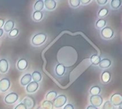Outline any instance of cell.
Segmentation results:
<instances>
[{"label": "cell", "mask_w": 122, "mask_h": 109, "mask_svg": "<svg viewBox=\"0 0 122 109\" xmlns=\"http://www.w3.org/2000/svg\"><path fill=\"white\" fill-rule=\"evenodd\" d=\"M14 26H15V23L13 20L11 19H9L8 21H6L5 23H4V31L6 32V33H9L10 32L13 28H14Z\"/></svg>", "instance_id": "cell-15"}, {"label": "cell", "mask_w": 122, "mask_h": 109, "mask_svg": "<svg viewBox=\"0 0 122 109\" xmlns=\"http://www.w3.org/2000/svg\"><path fill=\"white\" fill-rule=\"evenodd\" d=\"M9 67V64L6 59L5 58L0 59V73L1 74L6 73L8 72Z\"/></svg>", "instance_id": "cell-10"}, {"label": "cell", "mask_w": 122, "mask_h": 109, "mask_svg": "<svg viewBox=\"0 0 122 109\" xmlns=\"http://www.w3.org/2000/svg\"><path fill=\"white\" fill-rule=\"evenodd\" d=\"M44 18V13L42 11H34L32 14V18L34 21H40Z\"/></svg>", "instance_id": "cell-21"}, {"label": "cell", "mask_w": 122, "mask_h": 109, "mask_svg": "<svg viewBox=\"0 0 122 109\" xmlns=\"http://www.w3.org/2000/svg\"><path fill=\"white\" fill-rule=\"evenodd\" d=\"M67 101V98L66 96L64 94H60L59 96H57L55 99L54 100L53 104V107L56 108V109H60L61 107H63L64 106H65L66 103Z\"/></svg>", "instance_id": "cell-3"}, {"label": "cell", "mask_w": 122, "mask_h": 109, "mask_svg": "<svg viewBox=\"0 0 122 109\" xmlns=\"http://www.w3.org/2000/svg\"><path fill=\"white\" fill-rule=\"evenodd\" d=\"M39 83L31 81L29 84L26 85V92L29 94H33L34 92H36L38 89H39Z\"/></svg>", "instance_id": "cell-9"}, {"label": "cell", "mask_w": 122, "mask_h": 109, "mask_svg": "<svg viewBox=\"0 0 122 109\" xmlns=\"http://www.w3.org/2000/svg\"><path fill=\"white\" fill-rule=\"evenodd\" d=\"M97 3L98 4V5L103 6L108 3V0H97Z\"/></svg>", "instance_id": "cell-30"}, {"label": "cell", "mask_w": 122, "mask_h": 109, "mask_svg": "<svg viewBox=\"0 0 122 109\" xmlns=\"http://www.w3.org/2000/svg\"><path fill=\"white\" fill-rule=\"evenodd\" d=\"M44 7L48 11H53L56 7V1L55 0H45L44 1Z\"/></svg>", "instance_id": "cell-11"}, {"label": "cell", "mask_w": 122, "mask_h": 109, "mask_svg": "<svg viewBox=\"0 0 122 109\" xmlns=\"http://www.w3.org/2000/svg\"><path fill=\"white\" fill-rule=\"evenodd\" d=\"M19 99V95L16 92H11L8 94L4 98V102L8 105L15 104Z\"/></svg>", "instance_id": "cell-4"}, {"label": "cell", "mask_w": 122, "mask_h": 109, "mask_svg": "<svg viewBox=\"0 0 122 109\" xmlns=\"http://www.w3.org/2000/svg\"><path fill=\"white\" fill-rule=\"evenodd\" d=\"M89 101L92 104V106H94V107H100L102 104H103V98L102 96L99 94V95H94V96H91L89 98Z\"/></svg>", "instance_id": "cell-5"}, {"label": "cell", "mask_w": 122, "mask_h": 109, "mask_svg": "<svg viewBox=\"0 0 122 109\" xmlns=\"http://www.w3.org/2000/svg\"><path fill=\"white\" fill-rule=\"evenodd\" d=\"M19 30L18 28H13L10 32H9V38H15L18 35Z\"/></svg>", "instance_id": "cell-28"}, {"label": "cell", "mask_w": 122, "mask_h": 109, "mask_svg": "<svg viewBox=\"0 0 122 109\" xmlns=\"http://www.w3.org/2000/svg\"><path fill=\"white\" fill-rule=\"evenodd\" d=\"M65 71H66V68L63 64L59 63L56 65L55 67V73L58 77H62L64 74Z\"/></svg>", "instance_id": "cell-16"}, {"label": "cell", "mask_w": 122, "mask_h": 109, "mask_svg": "<svg viewBox=\"0 0 122 109\" xmlns=\"http://www.w3.org/2000/svg\"><path fill=\"white\" fill-rule=\"evenodd\" d=\"M111 78H112V74L110 72L107 70H104L102 72L101 76V79L104 84H108L111 81Z\"/></svg>", "instance_id": "cell-17"}, {"label": "cell", "mask_w": 122, "mask_h": 109, "mask_svg": "<svg viewBox=\"0 0 122 109\" xmlns=\"http://www.w3.org/2000/svg\"><path fill=\"white\" fill-rule=\"evenodd\" d=\"M31 74V78L34 80V82H36L39 83V82L41 81L42 75H41L40 72H39V71H34L32 72V74Z\"/></svg>", "instance_id": "cell-20"}, {"label": "cell", "mask_w": 122, "mask_h": 109, "mask_svg": "<svg viewBox=\"0 0 122 109\" xmlns=\"http://www.w3.org/2000/svg\"><path fill=\"white\" fill-rule=\"evenodd\" d=\"M109 12V9H108L107 8H106V7H102V8H101V9L99 10V11H98V13H97L98 17L100 18H104V17H106V16L108 15Z\"/></svg>", "instance_id": "cell-24"}, {"label": "cell", "mask_w": 122, "mask_h": 109, "mask_svg": "<svg viewBox=\"0 0 122 109\" xmlns=\"http://www.w3.org/2000/svg\"><path fill=\"white\" fill-rule=\"evenodd\" d=\"M64 109H74V106L71 104H68L65 105V106L64 107Z\"/></svg>", "instance_id": "cell-32"}, {"label": "cell", "mask_w": 122, "mask_h": 109, "mask_svg": "<svg viewBox=\"0 0 122 109\" xmlns=\"http://www.w3.org/2000/svg\"><path fill=\"white\" fill-rule=\"evenodd\" d=\"M112 62L110 59L104 58V59L101 60V62H100L99 66V68H101L102 70H107L112 66Z\"/></svg>", "instance_id": "cell-12"}, {"label": "cell", "mask_w": 122, "mask_h": 109, "mask_svg": "<svg viewBox=\"0 0 122 109\" xmlns=\"http://www.w3.org/2000/svg\"><path fill=\"white\" fill-rule=\"evenodd\" d=\"M32 80V78H31V74L30 73H26L25 74H24L22 76V77L20 79V84L21 86H26L27 84H29Z\"/></svg>", "instance_id": "cell-14"}, {"label": "cell", "mask_w": 122, "mask_h": 109, "mask_svg": "<svg viewBox=\"0 0 122 109\" xmlns=\"http://www.w3.org/2000/svg\"><path fill=\"white\" fill-rule=\"evenodd\" d=\"M86 109H98V108L94 107V106H92V105H89V106H88L86 107Z\"/></svg>", "instance_id": "cell-35"}, {"label": "cell", "mask_w": 122, "mask_h": 109, "mask_svg": "<svg viewBox=\"0 0 122 109\" xmlns=\"http://www.w3.org/2000/svg\"><path fill=\"white\" fill-rule=\"evenodd\" d=\"M58 96V94L56 91H50L46 95V101H53L55 99V98Z\"/></svg>", "instance_id": "cell-25"}, {"label": "cell", "mask_w": 122, "mask_h": 109, "mask_svg": "<svg viewBox=\"0 0 122 109\" xmlns=\"http://www.w3.org/2000/svg\"><path fill=\"white\" fill-rule=\"evenodd\" d=\"M101 57L99 55H92L90 57V61H91V63L94 65V66H97L99 65L100 62H101Z\"/></svg>", "instance_id": "cell-19"}, {"label": "cell", "mask_w": 122, "mask_h": 109, "mask_svg": "<svg viewBox=\"0 0 122 109\" xmlns=\"http://www.w3.org/2000/svg\"><path fill=\"white\" fill-rule=\"evenodd\" d=\"M107 25V20L105 18H99L95 24V26L97 29H102Z\"/></svg>", "instance_id": "cell-22"}, {"label": "cell", "mask_w": 122, "mask_h": 109, "mask_svg": "<svg viewBox=\"0 0 122 109\" xmlns=\"http://www.w3.org/2000/svg\"><path fill=\"white\" fill-rule=\"evenodd\" d=\"M28 66V61L25 58H21L17 61L16 67L17 69L20 71H24L26 69Z\"/></svg>", "instance_id": "cell-13"}, {"label": "cell", "mask_w": 122, "mask_h": 109, "mask_svg": "<svg viewBox=\"0 0 122 109\" xmlns=\"http://www.w3.org/2000/svg\"><path fill=\"white\" fill-rule=\"evenodd\" d=\"M4 35V30L3 28H0V38H1Z\"/></svg>", "instance_id": "cell-36"}, {"label": "cell", "mask_w": 122, "mask_h": 109, "mask_svg": "<svg viewBox=\"0 0 122 109\" xmlns=\"http://www.w3.org/2000/svg\"><path fill=\"white\" fill-rule=\"evenodd\" d=\"M4 23H5V21H4V18H0V28H1L4 26Z\"/></svg>", "instance_id": "cell-34"}, {"label": "cell", "mask_w": 122, "mask_h": 109, "mask_svg": "<svg viewBox=\"0 0 122 109\" xmlns=\"http://www.w3.org/2000/svg\"><path fill=\"white\" fill-rule=\"evenodd\" d=\"M47 35L44 33H39L35 34L31 38V44L35 47H39L42 45L46 40Z\"/></svg>", "instance_id": "cell-1"}, {"label": "cell", "mask_w": 122, "mask_h": 109, "mask_svg": "<svg viewBox=\"0 0 122 109\" xmlns=\"http://www.w3.org/2000/svg\"><path fill=\"white\" fill-rule=\"evenodd\" d=\"M101 92H102L101 87L98 85H94L90 89L89 93L91 96H94V95H99Z\"/></svg>", "instance_id": "cell-23"}, {"label": "cell", "mask_w": 122, "mask_h": 109, "mask_svg": "<svg viewBox=\"0 0 122 109\" xmlns=\"http://www.w3.org/2000/svg\"><path fill=\"white\" fill-rule=\"evenodd\" d=\"M69 3L71 6V7L74 8V9H76L78 8L81 3H80V0H69Z\"/></svg>", "instance_id": "cell-27"}, {"label": "cell", "mask_w": 122, "mask_h": 109, "mask_svg": "<svg viewBox=\"0 0 122 109\" xmlns=\"http://www.w3.org/2000/svg\"><path fill=\"white\" fill-rule=\"evenodd\" d=\"M101 36L103 39L109 40L114 36V31L110 26H105L101 30Z\"/></svg>", "instance_id": "cell-2"}, {"label": "cell", "mask_w": 122, "mask_h": 109, "mask_svg": "<svg viewBox=\"0 0 122 109\" xmlns=\"http://www.w3.org/2000/svg\"><path fill=\"white\" fill-rule=\"evenodd\" d=\"M44 8V4L43 0H38L34 3V9L35 11H41Z\"/></svg>", "instance_id": "cell-18"}, {"label": "cell", "mask_w": 122, "mask_h": 109, "mask_svg": "<svg viewBox=\"0 0 122 109\" xmlns=\"http://www.w3.org/2000/svg\"><path fill=\"white\" fill-rule=\"evenodd\" d=\"M11 87V82L9 78L4 77L0 79V92L4 93L7 92Z\"/></svg>", "instance_id": "cell-6"}, {"label": "cell", "mask_w": 122, "mask_h": 109, "mask_svg": "<svg viewBox=\"0 0 122 109\" xmlns=\"http://www.w3.org/2000/svg\"><path fill=\"white\" fill-rule=\"evenodd\" d=\"M91 0H86V1H84V0H81L80 1V3L82 4V5H86V4H89V3H91Z\"/></svg>", "instance_id": "cell-33"}, {"label": "cell", "mask_w": 122, "mask_h": 109, "mask_svg": "<svg viewBox=\"0 0 122 109\" xmlns=\"http://www.w3.org/2000/svg\"><path fill=\"white\" fill-rule=\"evenodd\" d=\"M14 109H27V108L22 102H21L15 106Z\"/></svg>", "instance_id": "cell-31"}, {"label": "cell", "mask_w": 122, "mask_h": 109, "mask_svg": "<svg viewBox=\"0 0 122 109\" xmlns=\"http://www.w3.org/2000/svg\"><path fill=\"white\" fill-rule=\"evenodd\" d=\"M121 5H122V1L120 0H112L111 1V3H110L111 8L114 10L119 9Z\"/></svg>", "instance_id": "cell-26"}, {"label": "cell", "mask_w": 122, "mask_h": 109, "mask_svg": "<svg viewBox=\"0 0 122 109\" xmlns=\"http://www.w3.org/2000/svg\"><path fill=\"white\" fill-rule=\"evenodd\" d=\"M102 109H116V108L109 101H107L104 103V104L102 107Z\"/></svg>", "instance_id": "cell-29"}, {"label": "cell", "mask_w": 122, "mask_h": 109, "mask_svg": "<svg viewBox=\"0 0 122 109\" xmlns=\"http://www.w3.org/2000/svg\"><path fill=\"white\" fill-rule=\"evenodd\" d=\"M22 103L26 106L27 109H33L36 106V101L32 96H27L24 99Z\"/></svg>", "instance_id": "cell-8"}, {"label": "cell", "mask_w": 122, "mask_h": 109, "mask_svg": "<svg viewBox=\"0 0 122 109\" xmlns=\"http://www.w3.org/2000/svg\"><path fill=\"white\" fill-rule=\"evenodd\" d=\"M114 106H119L122 105V96L119 93H115L112 95L109 101Z\"/></svg>", "instance_id": "cell-7"}]
</instances>
